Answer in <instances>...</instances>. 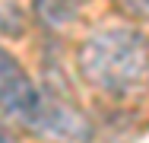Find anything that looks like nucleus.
I'll return each mask as SVG.
<instances>
[{
	"mask_svg": "<svg viewBox=\"0 0 149 143\" xmlns=\"http://www.w3.org/2000/svg\"><path fill=\"white\" fill-rule=\"evenodd\" d=\"M76 60L83 80L111 99H133L149 89V35L140 29H98L79 45Z\"/></svg>",
	"mask_w": 149,
	"mask_h": 143,
	"instance_id": "1",
	"label": "nucleus"
},
{
	"mask_svg": "<svg viewBox=\"0 0 149 143\" xmlns=\"http://www.w3.org/2000/svg\"><path fill=\"white\" fill-rule=\"evenodd\" d=\"M45 102H48V92L35 86L29 70L6 48H0V111L10 121H19L29 130H35L45 111Z\"/></svg>",
	"mask_w": 149,
	"mask_h": 143,
	"instance_id": "2",
	"label": "nucleus"
},
{
	"mask_svg": "<svg viewBox=\"0 0 149 143\" xmlns=\"http://www.w3.org/2000/svg\"><path fill=\"white\" fill-rule=\"evenodd\" d=\"M79 3H83V0H35L32 6H35V16H38L41 26L60 29V26H67V22L76 19Z\"/></svg>",
	"mask_w": 149,
	"mask_h": 143,
	"instance_id": "3",
	"label": "nucleus"
},
{
	"mask_svg": "<svg viewBox=\"0 0 149 143\" xmlns=\"http://www.w3.org/2000/svg\"><path fill=\"white\" fill-rule=\"evenodd\" d=\"M120 10L127 13V16H133V19H143L149 22V0H114Z\"/></svg>",
	"mask_w": 149,
	"mask_h": 143,
	"instance_id": "4",
	"label": "nucleus"
},
{
	"mask_svg": "<svg viewBox=\"0 0 149 143\" xmlns=\"http://www.w3.org/2000/svg\"><path fill=\"white\" fill-rule=\"evenodd\" d=\"M0 143H13V130H10V118L0 111Z\"/></svg>",
	"mask_w": 149,
	"mask_h": 143,
	"instance_id": "5",
	"label": "nucleus"
}]
</instances>
